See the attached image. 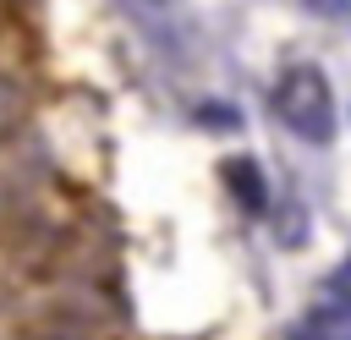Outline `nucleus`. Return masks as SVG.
Returning <instances> with one entry per match:
<instances>
[{"label":"nucleus","instance_id":"1","mask_svg":"<svg viewBox=\"0 0 351 340\" xmlns=\"http://www.w3.org/2000/svg\"><path fill=\"white\" fill-rule=\"evenodd\" d=\"M274 115L302 143H329L335 137V93H329V77L318 66H291L280 77V88H274Z\"/></svg>","mask_w":351,"mask_h":340},{"label":"nucleus","instance_id":"2","mask_svg":"<svg viewBox=\"0 0 351 340\" xmlns=\"http://www.w3.org/2000/svg\"><path fill=\"white\" fill-rule=\"evenodd\" d=\"M219 175H225V186H230V197H236L241 214H263V208H269V181H263V165H258L252 154L225 159Z\"/></svg>","mask_w":351,"mask_h":340},{"label":"nucleus","instance_id":"3","mask_svg":"<svg viewBox=\"0 0 351 340\" xmlns=\"http://www.w3.org/2000/svg\"><path fill=\"white\" fill-rule=\"evenodd\" d=\"M307 340H351V296L346 302H318L307 313Z\"/></svg>","mask_w":351,"mask_h":340},{"label":"nucleus","instance_id":"4","mask_svg":"<svg viewBox=\"0 0 351 340\" xmlns=\"http://www.w3.org/2000/svg\"><path fill=\"white\" fill-rule=\"evenodd\" d=\"M16 115H22V93H16L11 77H0V137L16 126Z\"/></svg>","mask_w":351,"mask_h":340},{"label":"nucleus","instance_id":"5","mask_svg":"<svg viewBox=\"0 0 351 340\" xmlns=\"http://www.w3.org/2000/svg\"><path fill=\"white\" fill-rule=\"evenodd\" d=\"M307 11H313V16H329V22H340V16H351V0H307Z\"/></svg>","mask_w":351,"mask_h":340},{"label":"nucleus","instance_id":"6","mask_svg":"<svg viewBox=\"0 0 351 340\" xmlns=\"http://www.w3.org/2000/svg\"><path fill=\"white\" fill-rule=\"evenodd\" d=\"M154 5H159V0H154Z\"/></svg>","mask_w":351,"mask_h":340}]
</instances>
